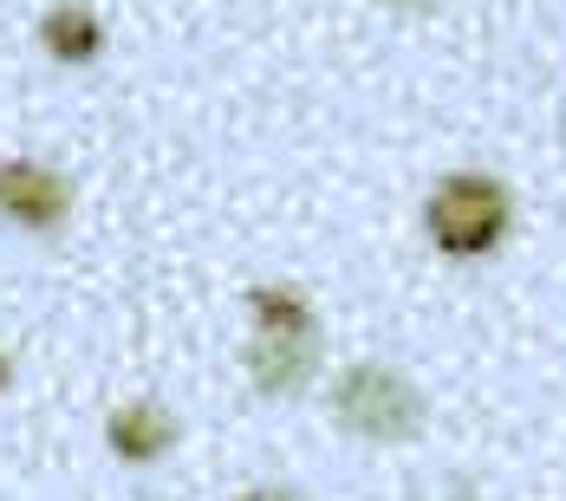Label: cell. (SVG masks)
<instances>
[{
  "instance_id": "6da1fadb",
  "label": "cell",
  "mask_w": 566,
  "mask_h": 501,
  "mask_svg": "<svg viewBox=\"0 0 566 501\" xmlns=\"http://www.w3.org/2000/svg\"><path fill=\"white\" fill-rule=\"evenodd\" d=\"M254 345H248V378L261 397H293L313 385L319 372V320L306 306V293L293 286H254Z\"/></svg>"
},
{
  "instance_id": "7a4b0ae2",
  "label": "cell",
  "mask_w": 566,
  "mask_h": 501,
  "mask_svg": "<svg viewBox=\"0 0 566 501\" xmlns=\"http://www.w3.org/2000/svg\"><path fill=\"white\" fill-rule=\"evenodd\" d=\"M333 424L358 443H417L423 437V390L391 365H345L333 385Z\"/></svg>"
},
{
  "instance_id": "3957f363",
  "label": "cell",
  "mask_w": 566,
  "mask_h": 501,
  "mask_svg": "<svg viewBox=\"0 0 566 501\" xmlns=\"http://www.w3.org/2000/svg\"><path fill=\"white\" fill-rule=\"evenodd\" d=\"M509 222H514L509 189H502L495 176H482V169L443 176V182L430 189V209H423L430 241H437L443 254H455V261L495 254V248H502V234H509Z\"/></svg>"
},
{
  "instance_id": "277c9868",
  "label": "cell",
  "mask_w": 566,
  "mask_h": 501,
  "mask_svg": "<svg viewBox=\"0 0 566 501\" xmlns=\"http://www.w3.org/2000/svg\"><path fill=\"white\" fill-rule=\"evenodd\" d=\"M0 216L33 234H53L72 216V182L53 164H33V157H7L0 164Z\"/></svg>"
},
{
  "instance_id": "5b68a950",
  "label": "cell",
  "mask_w": 566,
  "mask_h": 501,
  "mask_svg": "<svg viewBox=\"0 0 566 501\" xmlns=\"http://www.w3.org/2000/svg\"><path fill=\"white\" fill-rule=\"evenodd\" d=\"M176 437H182V430H176V417L164 404H117L112 417H105V449H112L117 462H130V469L170 456Z\"/></svg>"
},
{
  "instance_id": "8992f818",
  "label": "cell",
  "mask_w": 566,
  "mask_h": 501,
  "mask_svg": "<svg viewBox=\"0 0 566 501\" xmlns=\"http://www.w3.org/2000/svg\"><path fill=\"white\" fill-rule=\"evenodd\" d=\"M40 46L59 65H92V59L105 53V27H98V13L85 0H59V7H46V20H40Z\"/></svg>"
},
{
  "instance_id": "52a82bcc",
  "label": "cell",
  "mask_w": 566,
  "mask_h": 501,
  "mask_svg": "<svg viewBox=\"0 0 566 501\" xmlns=\"http://www.w3.org/2000/svg\"><path fill=\"white\" fill-rule=\"evenodd\" d=\"M7 378H13V365H7V352H0V390H7Z\"/></svg>"
},
{
  "instance_id": "ba28073f",
  "label": "cell",
  "mask_w": 566,
  "mask_h": 501,
  "mask_svg": "<svg viewBox=\"0 0 566 501\" xmlns=\"http://www.w3.org/2000/svg\"><path fill=\"white\" fill-rule=\"evenodd\" d=\"M391 7H430V0H391Z\"/></svg>"
}]
</instances>
